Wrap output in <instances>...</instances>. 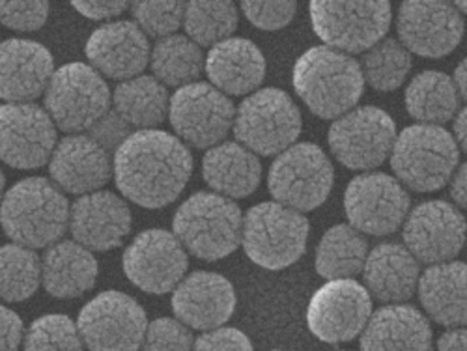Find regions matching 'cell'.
<instances>
[{
  "label": "cell",
  "instance_id": "obj_1",
  "mask_svg": "<svg viewBox=\"0 0 467 351\" xmlns=\"http://www.w3.org/2000/svg\"><path fill=\"white\" fill-rule=\"evenodd\" d=\"M112 174L130 202L160 210L183 192L192 174V155L178 137L167 131L140 129L116 148Z\"/></svg>",
  "mask_w": 467,
  "mask_h": 351
},
{
  "label": "cell",
  "instance_id": "obj_2",
  "mask_svg": "<svg viewBox=\"0 0 467 351\" xmlns=\"http://www.w3.org/2000/svg\"><path fill=\"white\" fill-rule=\"evenodd\" d=\"M292 83L306 108L324 120L356 108L365 90L361 64L327 46L310 47L297 58Z\"/></svg>",
  "mask_w": 467,
  "mask_h": 351
},
{
  "label": "cell",
  "instance_id": "obj_3",
  "mask_svg": "<svg viewBox=\"0 0 467 351\" xmlns=\"http://www.w3.org/2000/svg\"><path fill=\"white\" fill-rule=\"evenodd\" d=\"M69 202L47 178H25L0 202V224L6 236L26 249H47L69 226Z\"/></svg>",
  "mask_w": 467,
  "mask_h": 351
},
{
  "label": "cell",
  "instance_id": "obj_4",
  "mask_svg": "<svg viewBox=\"0 0 467 351\" xmlns=\"http://www.w3.org/2000/svg\"><path fill=\"white\" fill-rule=\"evenodd\" d=\"M244 215L240 206L217 192H194L180 204L172 233L185 251L206 262L230 256L242 245Z\"/></svg>",
  "mask_w": 467,
  "mask_h": 351
},
{
  "label": "cell",
  "instance_id": "obj_5",
  "mask_svg": "<svg viewBox=\"0 0 467 351\" xmlns=\"http://www.w3.org/2000/svg\"><path fill=\"white\" fill-rule=\"evenodd\" d=\"M460 148L445 128L415 124L397 135L391 167L395 178L417 192L445 187L458 169Z\"/></svg>",
  "mask_w": 467,
  "mask_h": 351
},
{
  "label": "cell",
  "instance_id": "obj_6",
  "mask_svg": "<svg viewBox=\"0 0 467 351\" xmlns=\"http://www.w3.org/2000/svg\"><path fill=\"white\" fill-rule=\"evenodd\" d=\"M308 232L310 224L303 213L279 202H262L244 217L242 245L253 263L279 271L303 256Z\"/></svg>",
  "mask_w": 467,
  "mask_h": 351
},
{
  "label": "cell",
  "instance_id": "obj_7",
  "mask_svg": "<svg viewBox=\"0 0 467 351\" xmlns=\"http://www.w3.org/2000/svg\"><path fill=\"white\" fill-rule=\"evenodd\" d=\"M110 92L92 66L69 62L55 69L46 90V110L60 131L77 135L96 128L109 112Z\"/></svg>",
  "mask_w": 467,
  "mask_h": 351
},
{
  "label": "cell",
  "instance_id": "obj_8",
  "mask_svg": "<svg viewBox=\"0 0 467 351\" xmlns=\"http://www.w3.org/2000/svg\"><path fill=\"white\" fill-rule=\"evenodd\" d=\"M299 107L281 88H262L249 94L236 110L234 135L256 155H279L301 135Z\"/></svg>",
  "mask_w": 467,
  "mask_h": 351
},
{
  "label": "cell",
  "instance_id": "obj_9",
  "mask_svg": "<svg viewBox=\"0 0 467 351\" xmlns=\"http://www.w3.org/2000/svg\"><path fill=\"white\" fill-rule=\"evenodd\" d=\"M335 170L326 151L313 142H296L269 167L267 189L275 202L299 213L320 208L333 189Z\"/></svg>",
  "mask_w": 467,
  "mask_h": 351
},
{
  "label": "cell",
  "instance_id": "obj_10",
  "mask_svg": "<svg viewBox=\"0 0 467 351\" xmlns=\"http://www.w3.org/2000/svg\"><path fill=\"white\" fill-rule=\"evenodd\" d=\"M310 23L320 40L340 53H367L385 40L393 12L385 0L374 3H324L315 0L308 8Z\"/></svg>",
  "mask_w": 467,
  "mask_h": 351
},
{
  "label": "cell",
  "instance_id": "obj_11",
  "mask_svg": "<svg viewBox=\"0 0 467 351\" xmlns=\"http://www.w3.org/2000/svg\"><path fill=\"white\" fill-rule=\"evenodd\" d=\"M397 124L383 108L356 107L337 119L327 133L333 158L352 170H374L391 158Z\"/></svg>",
  "mask_w": 467,
  "mask_h": 351
},
{
  "label": "cell",
  "instance_id": "obj_12",
  "mask_svg": "<svg viewBox=\"0 0 467 351\" xmlns=\"http://www.w3.org/2000/svg\"><path fill=\"white\" fill-rule=\"evenodd\" d=\"M77 329L88 351H139L148 318L137 299L107 290L83 306Z\"/></svg>",
  "mask_w": 467,
  "mask_h": 351
},
{
  "label": "cell",
  "instance_id": "obj_13",
  "mask_svg": "<svg viewBox=\"0 0 467 351\" xmlns=\"http://www.w3.org/2000/svg\"><path fill=\"white\" fill-rule=\"evenodd\" d=\"M410 194L393 176L365 172L356 176L344 191V212L348 224L363 236H389L397 232L410 212Z\"/></svg>",
  "mask_w": 467,
  "mask_h": 351
},
{
  "label": "cell",
  "instance_id": "obj_14",
  "mask_svg": "<svg viewBox=\"0 0 467 351\" xmlns=\"http://www.w3.org/2000/svg\"><path fill=\"white\" fill-rule=\"evenodd\" d=\"M171 126L182 142L194 148H213L234 128L236 107L208 83H192L176 90L169 105Z\"/></svg>",
  "mask_w": 467,
  "mask_h": 351
},
{
  "label": "cell",
  "instance_id": "obj_15",
  "mask_svg": "<svg viewBox=\"0 0 467 351\" xmlns=\"http://www.w3.org/2000/svg\"><path fill=\"white\" fill-rule=\"evenodd\" d=\"M372 316V297L354 279L327 281L310 297L306 324L326 344H344L361 336Z\"/></svg>",
  "mask_w": 467,
  "mask_h": 351
},
{
  "label": "cell",
  "instance_id": "obj_16",
  "mask_svg": "<svg viewBox=\"0 0 467 351\" xmlns=\"http://www.w3.org/2000/svg\"><path fill=\"white\" fill-rule=\"evenodd\" d=\"M124 273L139 290L163 295L174 292L185 279L189 258L180 240L169 230L140 232L124 253Z\"/></svg>",
  "mask_w": 467,
  "mask_h": 351
},
{
  "label": "cell",
  "instance_id": "obj_17",
  "mask_svg": "<svg viewBox=\"0 0 467 351\" xmlns=\"http://www.w3.org/2000/svg\"><path fill=\"white\" fill-rule=\"evenodd\" d=\"M57 146V126L36 103L0 105V161L21 170L49 163Z\"/></svg>",
  "mask_w": 467,
  "mask_h": 351
},
{
  "label": "cell",
  "instance_id": "obj_18",
  "mask_svg": "<svg viewBox=\"0 0 467 351\" xmlns=\"http://www.w3.org/2000/svg\"><path fill=\"white\" fill-rule=\"evenodd\" d=\"M402 236L406 249L419 263L436 265L460 254L467 240V222L456 206L428 201L408 213Z\"/></svg>",
  "mask_w": 467,
  "mask_h": 351
},
{
  "label": "cell",
  "instance_id": "obj_19",
  "mask_svg": "<svg viewBox=\"0 0 467 351\" xmlns=\"http://www.w3.org/2000/svg\"><path fill=\"white\" fill-rule=\"evenodd\" d=\"M400 44L424 58L451 55L463 37V17L454 5L441 0H410L397 15Z\"/></svg>",
  "mask_w": 467,
  "mask_h": 351
},
{
  "label": "cell",
  "instance_id": "obj_20",
  "mask_svg": "<svg viewBox=\"0 0 467 351\" xmlns=\"http://www.w3.org/2000/svg\"><path fill=\"white\" fill-rule=\"evenodd\" d=\"M128 202L110 191L83 194L69 208V232L77 243L88 251L120 247L131 232Z\"/></svg>",
  "mask_w": 467,
  "mask_h": 351
},
{
  "label": "cell",
  "instance_id": "obj_21",
  "mask_svg": "<svg viewBox=\"0 0 467 351\" xmlns=\"http://www.w3.org/2000/svg\"><path fill=\"white\" fill-rule=\"evenodd\" d=\"M232 283L212 271H194L172 292V312L189 329L212 331L223 327L236 310Z\"/></svg>",
  "mask_w": 467,
  "mask_h": 351
},
{
  "label": "cell",
  "instance_id": "obj_22",
  "mask_svg": "<svg viewBox=\"0 0 467 351\" xmlns=\"http://www.w3.org/2000/svg\"><path fill=\"white\" fill-rule=\"evenodd\" d=\"M146 34L133 21H112L96 28L85 46L90 66L114 81H130L150 64Z\"/></svg>",
  "mask_w": 467,
  "mask_h": 351
},
{
  "label": "cell",
  "instance_id": "obj_23",
  "mask_svg": "<svg viewBox=\"0 0 467 351\" xmlns=\"http://www.w3.org/2000/svg\"><path fill=\"white\" fill-rule=\"evenodd\" d=\"M49 172L58 189L83 197L107 185L112 174V161L98 139L77 133L57 142L49 160Z\"/></svg>",
  "mask_w": 467,
  "mask_h": 351
},
{
  "label": "cell",
  "instance_id": "obj_24",
  "mask_svg": "<svg viewBox=\"0 0 467 351\" xmlns=\"http://www.w3.org/2000/svg\"><path fill=\"white\" fill-rule=\"evenodd\" d=\"M53 73V55L42 44L21 37L0 42V99L32 103L46 94Z\"/></svg>",
  "mask_w": 467,
  "mask_h": 351
},
{
  "label": "cell",
  "instance_id": "obj_25",
  "mask_svg": "<svg viewBox=\"0 0 467 351\" xmlns=\"http://www.w3.org/2000/svg\"><path fill=\"white\" fill-rule=\"evenodd\" d=\"M432 327L411 305H385L361 333V351H431Z\"/></svg>",
  "mask_w": 467,
  "mask_h": 351
},
{
  "label": "cell",
  "instance_id": "obj_26",
  "mask_svg": "<svg viewBox=\"0 0 467 351\" xmlns=\"http://www.w3.org/2000/svg\"><path fill=\"white\" fill-rule=\"evenodd\" d=\"M420 279V263L400 243H379L363 267V281L370 297L385 305H400L413 297Z\"/></svg>",
  "mask_w": 467,
  "mask_h": 351
},
{
  "label": "cell",
  "instance_id": "obj_27",
  "mask_svg": "<svg viewBox=\"0 0 467 351\" xmlns=\"http://www.w3.org/2000/svg\"><path fill=\"white\" fill-rule=\"evenodd\" d=\"M204 69L212 87L226 96L253 94L265 77V58L256 44L245 37H228L213 46Z\"/></svg>",
  "mask_w": 467,
  "mask_h": 351
},
{
  "label": "cell",
  "instance_id": "obj_28",
  "mask_svg": "<svg viewBox=\"0 0 467 351\" xmlns=\"http://www.w3.org/2000/svg\"><path fill=\"white\" fill-rule=\"evenodd\" d=\"M419 301L440 325H467V263L443 262L428 265L419 279Z\"/></svg>",
  "mask_w": 467,
  "mask_h": 351
},
{
  "label": "cell",
  "instance_id": "obj_29",
  "mask_svg": "<svg viewBox=\"0 0 467 351\" xmlns=\"http://www.w3.org/2000/svg\"><path fill=\"white\" fill-rule=\"evenodd\" d=\"M98 271L92 251L75 240H60L42 258V284L57 299H75L96 286Z\"/></svg>",
  "mask_w": 467,
  "mask_h": 351
},
{
  "label": "cell",
  "instance_id": "obj_30",
  "mask_svg": "<svg viewBox=\"0 0 467 351\" xmlns=\"http://www.w3.org/2000/svg\"><path fill=\"white\" fill-rule=\"evenodd\" d=\"M204 181L223 197L245 199L262 180L258 155L240 142H221L210 148L202 160Z\"/></svg>",
  "mask_w": 467,
  "mask_h": 351
},
{
  "label": "cell",
  "instance_id": "obj_31",
  "mask_svg": "<svg viewBox=\"0 0 467 351\" xmlns=\"http://www.w3.org/2000/svg\"><path fill=\"white\" fill-rule=\"evenodd\" d=\"M112 105L119 119L131 128L153 129L163 124L169 114V94L153 75H139L119 83L112 94Z\"/></svg>",
  "mask_w": 467,
  "mask_h": 351
},
{
  "label": "cell",
  "instance_id": "obj_32",
  "mask_svg": "<svg viewBox=\"0 0 467 351\" xmlns=\"http://www.w3.org/2000/svg\"><path fill=\"white\" fill-rule=\"evenodd\" d=\"M406 110L419 124L441 126L458 114L460 96L451 77L443 71H420L410 81L404 94Z\"/></svg>",
  "mask_w": 467,
  "mask_h": 351
},
{
  "label": "cell",
  "instance_id": "obj_33",
  "mask_svg": "<svg viewBox=\"0 0 467 351\" xmlns=\"http://www.w3.org/2000/svg\"><path fill=\"white\" fill-rule=\"evenodd\" d=\"M368 256V242L352 224H335L320 240L315 267L327 281L352 279L363 271Z\"/></svg>",
  "mask_w": 467,
  "mask_h": 351
},
{
  "label": "cell",
  "instance_id": "obj_34",
  "mask_svg": "<svg viewBox=\"0 0 467 351\" xmlns=\"http://www.w3.org/2000/svg\"><path fill=\"white\" fill-rule=\"evenodd\" d=\"M204 55L201 47L187 36L172 34L158 40L150 53L153 77L167 87H187L197 83L204 71Z\"/></svg>",
  "mask_w": 467,
  "mask_h": 351
},
{
  "label": "cell",
  "instance_id": "obj_35",
  "mask_svg": "<svg viewBox=\"0 0 467 351\" xmlns=\"http://www.w3.org/2000/svg\"><path fill=\"white\" fill-rule=\"evenodd\" d=\"M42 286V258L17 243L0 247V299L21 303Z\"/></svg>",
  "mask_w": 467,
  "mask_h": 351
},
{
  "label": "cell",
  "instance_id": "obj_36",
  "mask_svg": "<svg viewBox=\"0 0 467 351\" xmlns=\"http://www.w3.org/2000/svg\"><path fill=\"white\" fill-rule=\"evenodd\" d=\"M238 8L232 3H202L194 0L187 3L183 10V26L189 40L201 46H217L228 37H232L234 30L238 28Z\"/></svg>",
  "mask_w": 467,
  "mask_h": 351
},
{
  "label": "cell",
  "instance_id": "obj_37",
  "mask_svg": "<svg viewBox=\"0 0 467 351\" xmlns=\"http://www.w3.org/2000/svg\"><path fill=\"white\" fill-rule=\"evenodd\" d=\"M363 79L378 92H393L404 85L411 71L410 51L393 37H385L363 55Z\"/></svg>",
  "mask_w": 467,
  "mask_h": 351
},
{
  "label": "cell",
  "instance_id": "obj_38",
  "mask_svg": "<svg viewBox=\"0 0 467 351\" xmlns=\"http://www.w3.org/2000/svg\"><path fill=\"white\" fill-rule=\"evenodd\" d=\"M25 351H85L77 324L64 315H46L34 320L25 333Z\"/></svg>",
  "mask_w": 467,
  "mask_h": 351
},
{
  "label": "cell",
  "instance_id": "obj_39",
  "mask_svg": "<svg viewBox=\"0 0 467 351\" xmlns=\"http://www.w3.org/2000/svg\"><path fill=\"white\" fill-rule=\"evenodd\" d=\"M183 3H133L131 12L135 25L151 37H163L172 36L180 25H183Z\"/></svg>",
  "mask_w": 467,
  "mask_h": 351
},
{
  "label": "cell",
  "instance_id": "obj_40",
  "mask_svg": "<svg viewBox=\"0 0 467 351\" xmlns=\"http://www.w3.org/2000/svg\"><path fill=\"white\" fill-rule=\"evenodd\" d=\"M191 329L176 318H158L148 324L142 351H192Z\"/></svg>",
  "mask_w": 467,
  "mask_h": 351
},
{
  "label": "cell",
  "instance_id": "obj_41",
  "mask_svg": "<svg viewBox=\"0 0 467 351\" xmlns=\"http://www.w3.org/2000/svg\"><path fill=\"white\" fill-rule=\"evenodd\" d=\"M49 17V5L36 3H0V23L17 32L40 30Z\"/></svg>",
  "mask_w": 467,
  "mask_h": 351
},
{
  "label": "cell",
  "instance_id": "obj_42",
  "mask_svg": "<svg viewBox=\"0 0 467 351\" xmlns=\"http://www.w3.org/2000/svg\"><path fill=\"white\" fill-rule=\"evenodd\" d=\"M242 10L249 23L262 30H281L288 26L297 12V5L292 0L283 3H242Z\"/></svg>",
  "mask_w": 467,
  "mask_h": 351
},
{
  "label": "cell",
  "instance_id": "obj_43",
  "mask_svg": "<svg viewBox=\"0 0 467 351\" xmlns=\"http://www.w3.org/2000/svg\"><path fill=\"white\" fill-rule=\"evenodd\" d=\"M192 351H254L249 336L236 327H217L194 340Z\"/></svg>",
  "mask_w": 467,
  "mask_h": 351
},
{
  "label": "cell",
  "instance_id": "obj_44",
  "mask_svg": "<svg viewBox=\"0 0 467 351\" xmlns=\"http://www.w3.org/2000/svg\"><path fill=\"white\" fill-rule=\"evenodd\" d=\"M25 340V325L17 312L0 305V351H17Z\"/></svg>",
  "mask_w": 467,
  "mask_h": 351
},
{
  "label": "cell",
  "instance_id": "obj_45",
  "mask_svg": "<svg viewBox=\"0 0 467 351\" xmlns=\"http://www.w3.org/2000/svg\"><path fill=\"white\" fill-rule=\"evenodd\" d=\"M71 6L88 19L107 21L124 14L130 5L122 3V0L120 3L119 0H112V3H101V0H98V3H81V0H75V3H71Z\"/></svg>",
  "mask_w": 467,
  "mask_h": 351
},
{
  "label": "cell",
  "instance_id": "obj_46",
  "mask_svg": "<svg viewBox=\"0 0 467 351\" xmlns=\"http://www.w3.org/2000/svg\"><path fill=\"white\" fill-rule=\"evenodd\" d=\"M449 185H451V199L456 204V208H462L467 212V161L456 169Z\"/></svg>",
  "mask_w": 467,
  "mask_h": 351
},
{
  "label": "cell",
  "instance_id": "obj_47",
  "mask_svg": "<svg viewBox=\"0 0 467 351\" xmlns=\"http://www.w3.org/2000/svg\"><path fill=\"white\" fill-rule=\"evenodd\" d=\"M436 351H467V327H452L445 331L438 340Z\"/></svg>",
  "mask_w": 467,
  "mask_h": 351
},
{
  "label": "cell",
  "instance_id": "obj_48",
  "mask_svg": "<svg viewBox=\"0 0 467 351\" xmlns=\"http://www.w3.org/2000/svg\"><path fill=\"white\" fill-rule=\"evenodd\" d=\"M452 133L458 148L467 155V107L458 110V114L454 116Z\"/></svg>",
  "mask_w": 467,
  "mask_h": 351
},
{
  "label": "cell",
  "instance_id": "obj_49",
  "mask_svg": "<svg viewBox=\"0 0 467 351\" xmlns=\"http://www.w3.org/2000/svg\"><path fill=\"white\" fill-rule=\"evenodd\" d=\"M452 83L456 87V92H458L460 99H463L467 103V57L458 62V66L454 69Z\"/></svg>",
  "mask_w": 467,
  "mask_h": 351
},
{
  "label": "cell",
  "instance_id": "obj_50",
  "mask_svg": "<svg viewBox=\"0 0 467 351\" xmlns=\"http://www.w3.org/2000/svg\"><path fill=\"white\" fill-rule=\"evenodd\" d=\"M5 187H6V176H5L3 169H0V199H3V194H5Z\"/></svg>",
  "mask_w": 467,
  "mask_h": 351
},
{
  "label": "cell",
  "instance_id": "obj_51",
  "mask_svg": "<svg viewBox=\"0 0 467 351\" xmlns=\"http://www.w3.org/2000/svg\"><path fill=\"white\" fill-rule=\"evenodd\" d=\"M454 6L458 8L460 14H465V15H467V3H465V0H462V3H456Z\"/></svg>",
  "mask_w": 467,
  "mask_h": 351
},
{
  "label": "cell",
  "instance_id": "obj_52",
  "mask_svg": "<svg viewBox=\"0 0 467 351\" xmlns=\"http://www.w3.org/2000/svg\"><path fill=\"white\" fill-rule=\"evenodd\" d=\"M271 351H283V349H271Z\"/></svg>",
  "mask_w": 467,
  "mask_h": 351
},
{
  "label": "cell",
  "instance_id": "obj_53",
  "mask_svg": "<svg viewBox=\"0 0 467 351\" xmlns=\"http://www.w3.org/2000/svg\"><path fill=\"white\" fill-rule=\"evenodd\" d=\"M338 351H344V349H338Z\"/></svg>",
  "mask_w": 467,
  "mask_h": 351
}]
</instances>
